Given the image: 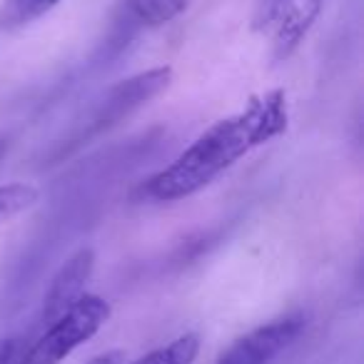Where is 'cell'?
Here are the masks:
<instances>
[{"instance_id":"1","label":"cell","mask_w":364,"mask_h":364,"mask_svg":"<svg viewBox=\"0 0 364 364\" xmlns=\"http://www.w3.org/2000/svg\"><path fill=\"white\" fill-rule=\"evenodd\" d=\"M287 130L284 90L252 95L245 110L213 122L198 140L142 185V195L155 203H177L213 185L237 160Z\"/></svg>"},{"instance_id":"2","label":"cell","mask_w":364,"mask_h":364,"mask_svg":"<svg viewBox=\"0 0 364 364\" xmlns=\"http://www.w3.org/2000/svg\"><path fill=\"white\" fill-rule=\"evenodd\" d=\"M110 314L112 307L107 299L97 294H82L68 312H63L55 322L48 324L38 342L28 352H23L18 364H60L80 344L95 337L107 324Z\"/></svg>"},{"instance_id":"3","label":"cell","mask_w":364,"mask_h":364,"mask_svg":"<svg viewBox=\"0 0 364 364\" xmlns=\"http://www.w3.org/2000/svg\"><path fill=\"white\" fill-rule=\"evenodd\" d=\"M170 82H172L170 65L152 68V70L137 73V75L127 77V80L115 82V85L105 92L100 105H97L85 135H97V132H102V130H110L122 117L132 115L137 107L147 105L152 97H157L162 90H167Z\"/></svg>"},{"instance_id":"4","label":"cell","mask_w":364,"mask_h":364,"mask_svg":"<svg viewBox=\"0 0 364 364\" xmlns=\"http://www.w3.org/2000/svg\"><path fill=\"white\" fill-rule=\"evenodd\" d=\"M304 327H307V317L299 312L277 317L247 332L245 337L235 339L218 364H269L304 332Z\"/></svg>"},{"instance_id":"5","label":"cell","mask_w":364,"mask_h":364,"mask_svg":"<svg viewBox=\"0 0 364 364\" xmlns=\"http://www.w3.org/2000/svg\"><path fill=\"white\" fill-rule=\"evenodd\" d=\"M92 269H95V252L90 247H80L58 269V274L50 279V287L46 289V297H43V324L55 322L63 312H68L85 294V284Z\"/></svg>"},{"instance_id":"6","label":"cell","mask_w":364,"mask_h":364,"mask_svg":"<svg viewBox=\"0 0 364 364\" xmlns=\"http://www.w3.org/2000/svg\"><path fill=\"white\" fill-rule=\"evenodd\" d=\"M327 0H287L284 8L279 11L272 31V55L274 60H284L297 50L299 43L307 38V33L312 31L314 21L322 13Z\"/></svg>"},{"instance_id":"7","label":"cell","mask_w":364,"mask_h":364,"mask_svg":"<svg viewBox=\"0 0 364 364\" xmlns=\"http://www.w3.org/2000/svg\"><path fill=\"white\" fill-rule=\"evenodd\" d=\"M190 0H125L122 13L132 23L145 28H160L165 23L175 21L177 16L188 11Z\"/></svg>"},{"instance_id":"8","label":"cell","mask_w":364,"mask_h":364,"mask_svg":"<svg viewBox=\"0 0 364 364\" xmlns=\"http://www.w3.org/2000/svg\"><path fill=\"white\" fill-rule=\"evenodd\" d=\"M60 0H3L0 3V31H18L46 13H50Z\"/></svg>"},{"instance_id":"9","label":"cell","mask_w":364,"mask_h":364,"mask_svg":"<svg viewBox=\"0 0 364 364\" xmlns=\"http://www.w3.org/2000/svg\"><path fill=\"white\" fill-rule=\"evenodd\" d=\"M200 354V337L195 332H185L167 342L165 347H157L147 352L145 357L135 359L132 364H195Z\"/></svg>"},{"instance_id":"10","label":"cell","mask_w":364,"mask_h":364,"mask_svg":"<svg viewBox=\"0 0 364 364\" xmlns=\"http://www.w3.org/2000/svg\"><path fill=\"white\" fill-rule=\"evenodd\" d=\"M41 193L38 188L28 185V182H8L0 185V225L11 223L13 218H18L21 213L31 210L38 203Z\"/></svg>"}]
</instances>
